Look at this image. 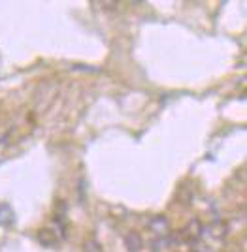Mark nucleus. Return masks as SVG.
<instances>
[{
  "mask_svg": "<svg viewBox=\"0 0 247 252\" xmlns=\"http://www.w3.org/2000/svg\"><path fill=\"white\" fill-rule=\"evenodd\" d=\"M15 224V213L8 203H0V226L10 228Z\"/></svg>",
  "mask_w": 247,
  "mask_h": 252,
  "instance_id": "obj_1",
  "label": "nucleus"
},
{
  "mask_svg": "<svg viewBox=\"0 0 247 252\" xmlns=\"http://www.w3.org/2000/svg\"><path fill=\"white\" fill-rule=\"evenodd\" d=\"M38 243L43 247H55L57 245V237H55V231L49 228H42L38 231Z\"/></svg>",
  "mask_w": 247,
  "mask_h": 252,
  "instance_id": "obj_2",
  "label": "nucleus"
},
{
  "mask_svg": "<svg viewBox=\"0 0 247 252\" xmlns=\"http://www.w3.org/2000/svg\"><path fill=\"white\" fill-rule=\"evenodd\" d=\"M125 245L129 247L130 252H138V251H140L141 241H140V237H138L136 233H129V235L125 237Z\"/></svg>",
  "mask_w": 247,
  "mask_h": 252,
  "instance_id": "obj_3",
  "label": "nucleus"
}]
</instances>
